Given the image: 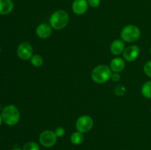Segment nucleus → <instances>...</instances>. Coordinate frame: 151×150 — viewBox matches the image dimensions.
Returning <instances> with one entry per match:
<instances>
[{"instance_id":"obj_1","label":"nucleus","mask_w":151,"mask_h":150,"mask_svg":"<svg viewBox=\"0 0 151 150\" xmlns=\"http://www.w3.org/2000/svg\"><path fill=\"white\" fill-rule=\"evenodd\" d=\"M112 71L110 67L106 65H99L91 71V79L97 84H103L111 79Z\"/></svg>"},{"instance_id":"obj_2","label":"nucleus","mask_w":151,"mask_h":150,"mask_svg":"<svg viewBox=\"0 0 151 150\" xmlns=\"http://www.w3.org/2000/svg\"><path fill=\"white\" fill-rule=\"evenodd\" d=\"M69 21V16L67 12L63 10H58L51 15L50 24L52 29L60 30L67 25Z\"/></svg>"},{"instance_id":"obj_3","label":"nucleus","mask_w":151,"mask_h":150,"mask_svg":"<svg viewBox=\"0 0 151 150\" xmlns=\"http://www.w3.org/2000/svg\"><path fill=\"white\" fill-rule=\"evenodd\" d=\"M1 117L6 124L13 126L20 120V113L16 106L10 104L4 107L1 112Z\"/></svg>"},{"instance_id":"obj_4","label":"nucleus","mask_w":151,"mask_h":150,"mask_svg":"<svg viewBox=\"0 0 151 150\" xmlns=\"http://www.w3.org/2000/svg\"><path fill=\"white\" fill-rule=\"evenodd\" d=\"M121 38L123 41L133 43L138 41L141 36V31L135 25H128L122 29L120 33Z\"/></svg>"},{"instance_id":"obj_5","label":"nucleus","mask_w":151,"mask_h":150,"mask_svg":"<svg viewBox=\"0 0 151 150\" xmlns=\"http://www.w3.org/2000/svg\"><path fill=\"white\" fill-rule=\"evenodd\" d=\"M94 126V121L92 118L90 117L89 116H81L77 120L76 124H75V127L78 132H81L82 133H86L88 132L92 129Z\"/></svg>"},{"instance_id":"obj_6","label":"nucleus","mask_w":151,"mask_h":150,"mask_svg":"<svg viewBox=\"0 0 151 150\" xmlns=\"http://www.w3.org/2000/svg\"><path fill=\"white\" fill-rule=\"evenodd\" d=\"M57 138L55 132L52 130H45L40 135L39 142L43 146L50 148L56 144Z\"/></svg>"},{"instance_id":"obj_7","label":"nucleus","mask_w":151,"mask_h":150,"mask_svg":"<svg viewBox=\"0 0 151 150\" xmlns=\"http://www.w3.org/2000/svg\"><path fill=\"white\" fill-rule=\"evenodd\" d=\"M17 54L22 60H27L33 55V49L28 43H22L17 48Z\"/></svg>"},{"instance_id":"obj_8","label":"nucleus","mask_w":151,"mask_h":150,"mask_svg":"<svg viewBox=\"0 0 151 150\" xmlns=\"http://www.w3.org/2000/svg\"><path fill=\"white\" fill-rule=\"evenodd\" d=\"M139 54V47L136 45H132L125 49L123 51V57L127 61L133 62L138 58Z\"/></svg>"},{"instance_id":"obj_9","label":"nucleus","mask_w":151,"mask_h":150,"mask_svg":"<svg viewBox=\"0 0 151 150\" xmlns=\"http://www.w3.org/2000/svg\"><path fill=\"white\" fill-rule=\"evenodd\" d=\"M88 4L87 0H74L72 10L77 15H83L88 10Z\"/></svg>"},{"instance_id":"obj_10","label":"nucleus","mask_w":151,"mask_h":150,"mask_svg":"<svg viewBox=\"0 0 151 150\" xmlns=\"http://www.w3.org/2000/svg\"><path fill=\"white\" fill-rule=\"evenodd\" d=\"M52 32V28L50 25L47 24H41L37 26L35 29L37 36L41 39H46L48 38L51 35Z\"/></svg>"},{"instance_id":"obj_11","label":"nucleus","mask_w":151,"mask_h":150,"mask_svg":"<svg viewBox=\"0 0 151 150\" xmlns=\"http://www.w3.org/2000/svg\"><path fill=\"white\" fill-rule=\"evenodd\" d=\"M111 51L114 55H119L122 53H123L125 50V44L122 40H115L111 44L110 47Z\"/></svg>"},{"instance_id":"obj_12","label":"nucleus","mask_w":151,"mask_h":150,"mask_svg":"<svg viewBox=\"0 0 151 150\" xmlns=\"http://www.w3.org/2000/svg\"><path fill=\"white\" fill-rule=\"evenodd\" d=\"M125 61H124L123 59L120 58V57L114 58L110 63L111 69L112 71L115 72V73H119V72L123 71L125 69Z\"/></svg>"},{"instance_id":"obj_13","label":"nucleus","mask_w":151,"mask_h":150,"mask_svg":"<svg viewBox=\"0 0 151 150\" xmlns=\"http://www.w3.org/2000/svg\"><path fill=\"white\" fill-rule=\"evenodd\" d=\"M14 7L12 0H0V15H7L11 13Z\"/></svg>"},{"instance_id":"obj_14","label":"nucleus","mask_w":151,"mask_h":150,"mask_svg":"<svg viewBox=\"0 0 151 150\" xmlns=\"http://www.w3.org/2000/svg\"><path fill=\"white\" fill-rule=\"evenodd\" d=\"M84 136L82 132H75L72 133V135L70 137V141L74 145H80L83 142Z\"/></svg>"},{"instance_id":"obj_15","label":"nucleus","mask_w":151,"mask_h":150,"mask_svg":"<svg viewBox=\"0 0 151 150\" xmlns=\"http://www.w3.org/2000/svg\"><path fill=\"white\" fill-rule=\"evenodd\" d=\"M142 94L147 99H151V81H147L142 87Z\"/></svg>"},{"instance_id":"obj_16","label":"nucleus","mask_w":151,"mask_h":150,"mask_svg":"<svg viewBox=\"0 0 151 150\" xmlns=\"http://www.w3.org/2000/svg\"><path fill=\"white\" fill-rule=\"evenodd\" d=\"M30 62L32 65L35 67H40L44 63L43 57L39 54H33L30 58Z\"/></svg>"},{"instance_id":"obj_17","label":"nucleus","mask_w":151,"mask_h":150,"mask_svg":"<svg viewBox=\"0 0 151 150\" xmlns=\"http://www.w3.org/2000/svg\"><path fill=\"white\" fill-rule=\"evenodd\" d=\"M23 150H40V147L38 144L31 141L24 145Z\"/></svg>"},{"instance_id":"obj_18","label":"nucleus","mask_w":151,"mask_h":150,"mask_svg":"<svg viewBox=\"0 0 151 150\" xmlns=\"http://www.w3.org/2000/svg\"><path fill=\"white\" fill-rule=\"evenodd\" d=\"M144 72L147 76L151 78V60L147 62L144 66Z\"/></svg>"},{"instance_id":"obj_19","label":"nucleus","mask_w":151,"mask_h":150,"mask_svg":"<svg viewBox=\"0 0 151 150\" xmlns=\"http://www.w3.org/2000/svg\"><path fill=\"white\" fill-rule=\"evenodd\" d=\"M55 133L56 136L58 138H61L65 135V129L63 127H58L55 130Z\"/></svg>"},{"instance_id":"obj_20","label":"nucleus","mask_w":151,"mask_h":150,"mask_svg":"<svg viewBox=\"0 0 151 150\" xmlns=\"http://www.w3.org/2000/svg\"><path fill=\"white\" fill-rule=\"evenodd\" d=\"M87 1L91 7H97L100 4V0H87Z\"/></svg>"},{"instance_id":"obj_21","label":"nucleus","mask_w":151,"mask_h":150,"mask_svg":"<svg viewBox=\"0 0 151 150\" xmlns=\"http://www.w3.org/2000/svg\"><path fill=\"white\" fill-rule=\"evenodd\" d=\"M111 79L114 82H117V81H119V79H120V76H119V74H118V73L112 74Z\"/></svg>"},{"instance_id":"obj_22","label":"nucleus","mask_w":151,"mask_h":150,"mask_svg":"<svg viewBox=\"0 0 151 150\" xmlns=\"http://www.w3.org/2000/svg\"><path fill=\"white\" fill-rule=\"evenodd\" d=\"M2 117H1V115H0V126L1 124V122H2Z\"/></svg>"},{"instance_id":"obj_23","label":"nucleus","mask_w":151,"mask_h":150,"mask_svg":"<svg viewBox=\"0 0 151 150\" xmlns=\"http://www.w3.org/2000/svg\"><path fill=\"white\" fill-rule=\"evenodd\" d=\"M11 150H22V149L19 148H15V149H11Z\"/></svg>"},{"instance_id":"obj_24","label":"nucleus","mask_w":151,"mask_h":150,"mask_svg":"<svg viewBox=\"0 0 151 150\" xmlns=\"http://www.w3.org/2000/svg\"><path fill=\"white\" fill-rule=\"evenodd\" d=\"M150 54H151V47H150Z\"/></svg>"}]
</instances>
